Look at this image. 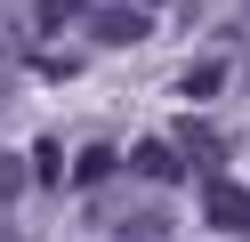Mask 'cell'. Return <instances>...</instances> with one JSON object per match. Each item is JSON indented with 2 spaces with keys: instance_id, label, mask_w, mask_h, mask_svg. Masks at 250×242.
I'll return each instance as SVG.
<instances>
[{
  "instance_id": "obj_6",
  "label": "cell",
  "mask_w": 250,
  "mask_h": 242,
  "mask_svg": "<svg viewBox=\"0 0 250 242\" xmlns=\"http://www.w3.org/2000/svg\"><path fill=\"white\" fill-rule=\"evenodd\" d=\"M178 145H194V161H226V154H218V137H210L202 121H186V129H178Z\"/></svg>"
},
{
  "instance_id": "obj_5",
  "label": "cell",
  "mask_w": 250,
  "mask_h": 242,
  "mask_svg": "<svg viewBox=\"0 0 250 242\" xmlns=\"http://www.w3.org/2000/svg\"><path fill=\"white\" fill-rule=\"evenodd\" d=\"M24 186H33V161H24V154H0V202H17Z\"/></svg>"
},
{
  "instance_id": "obj_8",
  "label": "cell",
  "mask_w": 250,
  "mask_h": 242,
  "mask_svg": "<svg viewBox=\"0 0 250 242\" xmlns=\"http://www.w3.org/2000/svg\"><path fill=\"white\" fill-rule=\"evenodd\" d=\"M0 242H17V234H8V226H0Z\"/></svg>"
},
{
  "instance_id": "obj_9",
  "label": "cell",
  "mask_w": 250,
  "mask_h": 242,
  "mask_svg": "<svg viewBox=\"0 0 250 242\" xmlns=\"http://www.w3.org/2000/svg\"><path fill=\"white\" fill-rule=\"evenodd\" d=\"M146 8H153V0H146Z\"/></svg>"
},
{
  "instance_id": "obj_2",
  "label": "cell",
  "mask_w": 250,
  "mask_h": 242,
  "mask_svg": "<svg viewBox=\"0 0 250 242\" xmlns=\"http://www.w3.org/2000/svg\"><path fill=\"white\" fill-rule=\"evenodd\" d=\"M210 226H218V234H250V186L210 177Z\"/></svg>"
},
{
  "instance_id": "obj_1",
  "label": "cell",
  "mask_w": 250,
  "mask_h": 242,
  "mask_svg": "<svg viewBox=\"0 0 250 242\" xmlns=\"http://www.w3.org/2000/svg\"><path fill=\"white\" fill-rule=\"evenodd\" d=\"M146 32H153L146 0H97V8H89V41H97V48H137Z\"/></svg>"
},
{
  "instance_id": "obj_3",
  "label": "cell",
  "mask_w": 250,
  "mask_h": 242,
  "mask_svg": "<svg viewBox=\"0 0 250 242\" xmlns=\"http://www.w3.org/2000/svg\"><path fill=\"white\" fill-rule=\"evenodd\" d=\"M129 170H137V177H162V186H178L186 161L169 154V137H146V145H129Z\"/></svg>"
},
{
  "instance_id": "obj_7",
  "label": "cell",
  "mask_w": 250,
  "mask_h": 242,
  "mask_svg": "<svg viewBox=\"0 0 250 242\" xmlns=\"http://www.w3.org/2000/svg\"><path fill=\"white\" fill-rule=\"evenodd\" d=\"M97 0H41V24H65V16H89Z\"/></svg>"
},
{
  "instance_id": "obj_4",
  "label": "cell",
  "mask_w": 250,
  "mask_h": 242,
  "mask_svg": "<svg viewBox=\"0 0 250 242\" xmlns=\"http://www.w3.org/2000/svg\"><path fill=\"white\" fill-rule=\"evenodd\" d=\"M226 89V57H202V65H186V97H218Z\"/></svg>"
}]
</instances>
